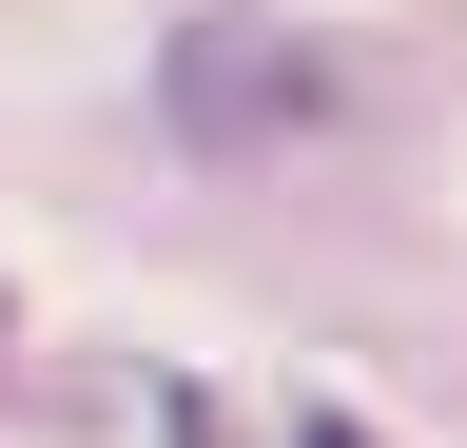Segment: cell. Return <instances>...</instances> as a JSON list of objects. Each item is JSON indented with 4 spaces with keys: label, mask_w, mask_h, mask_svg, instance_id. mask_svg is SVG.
Returning a JSON list of instances; mask_svg holds the SVG:
<instances>
[{
    "label": "cell",
    "mask_w": 467,
    "mask_h": 448,
    "mask_svg": "<svg viewBox=\"0 0 467 448\" xmlns=\"http://www.w3.org/2000/svg\"><path fill=\"white\" fill-rule=\"evenodd\" d=\"M273 118H312V59H273V20H254V0L175 20V137L234 156V137H273Z\"/></svg>",
    "instance_id": "obj_1"
},
{
    "label": "cell",
    "mask_w": 467,
    "mask_h": 448,
    "mask_svg": "<svg viewBox=\"0 0 467 448\" xmlns=\"http://www.w3.org/2000/svg\"><path fill=\"white\" fill-rule=\"evenodd\" d=\"M292 448H389V429H350V410H292Z\"/></svg>",
    "instance_id": "obj_2"
}]
</instances>
